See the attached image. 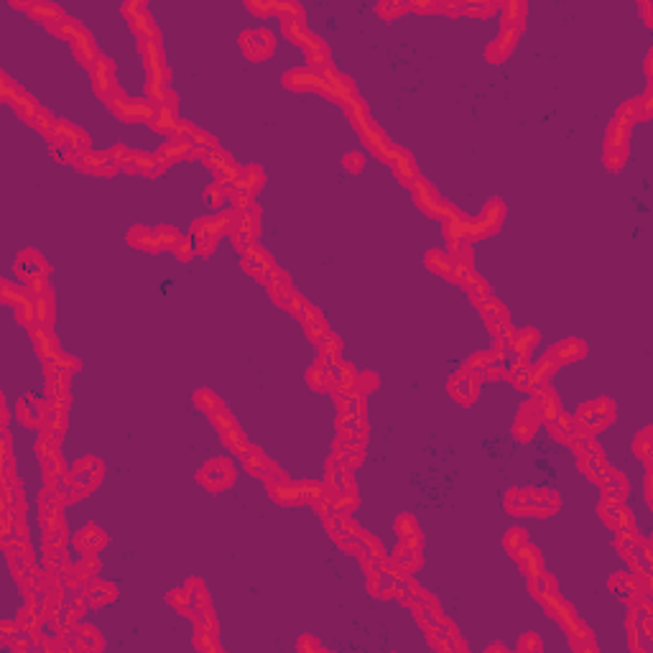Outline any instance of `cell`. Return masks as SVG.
I'll return each mask as SVG.
<instances>
[{
    "instance_id": "obj_1",
    "label": "cell",
    "mask_w": 653,
    "mask_h": 653,
    "mask_svg": "<svg viewBox=\"0 0 653 653\" xmlns=\"http://www.w3.org/2000/svg\"><path fill=\"white\" fill-rule=\"evenodd\" d=\"M612 419H615V403L610 398L590 400V403H584L579 408V424L587 431H602Z\"/></svg>"
},
{
    "instance_id": "obj_18",
    "label": "cell",
    "mask_w": 653,
    "mask_h": 653,
    "mask_svg": "<svg viewBox=\"0 0 653 653\" xmlns=\"http://www.w3.org/2000/svg\"><path fill=\"white\" fill-rule=\"evenodd\" d=\"M579 467L584 470V475H590L592 483H602L607 475H610V467L605 464V459L600 455H590V457H579Z\"/></svg>"
},
{
    "instance_id": "obj_12",
    "label": "cell",
    "mask_w": 653,
    "mask_h": 653,
    "mask_svg": "<svg viewBox=\"0 0 653 653\" xmlns=\"http://www.w3.org/2000/svg\"><path fill=\"white\" fill-rule=\"evenodd\" d=\"M584 352H587V347H584L582 339H564V342L554 344V347L546 352V358L559 368V365H564V363L584 358Z\"/></svg>"
},
{
    "instance_id": "obj_23",
    "label": "cell",
    "mask_w": 653,
    "mask_h": 653,
    "mask_svg": "<svg viewBox=\"0 0 653 653\" xmlns=\"http://www.w3.org/2000/svg\"><path fill=\"white\" fill-rule=\"evenodd\" d=\"M426 263L431 271H436V274H442L450 278L452 274V255L450 253H442V250H431V253L426 255Z\"/></svg>"
},
{
    "instance_id": "obj_9",
    "label": "cell",
    "mask_w": 653,
    "mask_h": 653,
    "mask_svg": "<svg viewBox=\"0 0 653 653\" xmlns=\"http://www.w3.org/2000/svg\"><path fill=\"white\" fill-rule=\"evenodd\" d=\"M283 82H286V87H291V90H309V92H324V95H330L327 92V82H324L322 74H316L314 69H294L288 72L286 77H283Z\"/></svg>"
},
{
    "instance_id": "obj_30",
    "label": "cell",
    "mask_w": 653,
    "mask_h": 653,
    "mask_svg": "<svg viewBox=\"0 0 653 653\" xmlns=\"http://www.w3.org/2000/svg\"><path fill=\"white\" fill-rule=\"evenodd\" d=\"M378 11L391 18V15H398V13H403V11H408V3H380Z\"/></svg>"
},
{
    "instance_id": "obj_22",
    "label": "cell",
    "mask_w": 653,
    "mask_h": 653,
    "mask_svg": "<svg viewBox=\"0 0 653 653\" xmlns=\"http://www.w3.org/2000/svg\"><path fill=\"white\" fill-rule=\"evenodd\" d=\"M396 528H398L400 539H403V544H411V546H419V528H416V520L411 518V516H400L398 523H396Z\"/></svg>"
},
{
    "instance_id": "obj_10",
    "label": "cell",
    "mask_w": 653,
    "mask_h": 653,
    "mask_svg": "<svg viewBox=\"0 0 653 653\" xmlns=\"http://www.w3.org/2000/svg\"><path fill=\"white\" fill-rule=\"evenodd\" d=\"M544 422V416H541V406L539 400H531V403H526L523 406V411H520V416L516 419V436H518L520 442H526V439H531L534 436V431L539 429V424Z\"/></svg>"
},
{
    "instance_id": "obj_19",
    "label": "cell",
    "mask_w": 653,
    "mask_h": 653,
    "mask_svg": "<svg viewBox=\"0 0 653 653\" xmlns=\"http://www.w3.org/2000/svg\"><path fill=\"white\" fill-rule=\"evenodd\" d=\"M600 485H602L605 498H607V500H618V503H620V500L628 495V483H625L623 475H620V472H615V470H612L610 475H607V478H605Z\"/></svg>"
},
{
    "instance_id": "obj_8",
    "label": "cell",
    "mask_w": 653,
    "mask_h": 653,
    "mask_svg": "<svg viewBox=\"0 0 653 653\" xmlns=\"http://www.w3.org/2000/svg\"><path fill=\"white\" fill-rule=\"evenodd\" d=\"M110 105H113V110L115 113L120 115V118H126V120H151L156 118V110L159 107L154 105V102H143V100H110Z\"/></svg>"
},
{
    "instance_id": "obj_13",
    "label": "cell",
    "mask_w": 653,
    "mask_h": 653,
    "mask_svg": "<svg viewBox=\"0 0 653 653\" xmlns=\"http://www.w3.org/2000/svg\"><path fill=\"white\" fill-rule=\"evenodd\" d=\"M90 72H92V79H95V87H97L100 95H105L107 100H110V92H115L118 87H115V77H113V64L107 62V59L97 57L95 62L90 64Z\"/></svg>"
},
{
    "instance_id": "obj_2",
    "label": "cell",
    "mask_w": 653,
    "mask_h": 653,
    "mask_svg": "<svg viewBox=\"0 0 653 653\" xmlns=\"http://www.w3.org/2000/svg\"><path fill=\"white\" fill-rule=\"evenodd\" d=\"M240 46H243L248 59L260 62V59H266L274 54L276 36L268 29H250V31H245V34H240Z\"/></svg>"
},
{
    "instance_id": "obj_26",
    "label": "cell",
    "mask_w": 653,
    "mask_h": 653,
    "mask_svg": "<svg viewBox=\"0 0 653 653\" xmlns=\"http://www.w3.org/2000/svg\"><path fill=\"white\" fill-rule=\"evenodd\" d=\"M210 416H212V422H215V426H217L222 434H225V431H230V429L235 426V419H232V414L227 411V408H222V406H220L217 411H212Z\"/></svg>"
},
{
    "instance_id": "obj_17",
    "label": "cell",
    "mask_w": 653,
    "mask_h": 653,
    "mask_svg": "<svg viewBox=\"0 0 653 653\" xmlns=\"http://www.w3.org/2000/svg\"><path fill=\"white\" fill-rule=\"evenodd\" d=\"M105 534L100 531V528L95 526H87L85 531H79V536L74 539V546L79 548V551H87V554H92V551H97L100 546H105Z\"/></svg>"
},
{
    "instance_id": "obj_5",
    "label": "cell",
    "mask_w": 653,
    "mask_h": 653,
    "mask_svg": "<svg viewBox=\"0 0 653 653\" xmlns=\"http://www.w3.org/2000/svg\"><path fill=\"white\" fill-rule=\"evenodd\" d=\"M197 478L210 490H222V487L232 485V480H235V467H232L230 459H212V462L204 464Z\"/></svg>"
},
{
    "instance_id": "obj_21",
    "label": "cell",
    "mask_w": 653,
    "mask_h": 653,
    "mask_svg": "<svg viewBox=\"0 0 653 653\" xmlns=\"http://www.w3.org/2000/svg\"><path fill=\"white\" fill-rule=\"evenodd\" d=\"M85 595H90V602L92 605H102V602H107V600H115V584L95 582L92 587L87 584Z\"/></svg>"
},
{
    "instance_id": "obj_4",
    "label": "cell",
    "mask_w": 653,
    "mask_h": 653,
    "mask_svg": "<svg viewBox=\"0 0 653 653\" xmlns=\"http://www.w3.org/2000/svg\"><path fill=\"white\" fill-rule=\"evenodd\" d=\"M100 478H102V464H100L95 457H85V459L74 462V467H72V472H69L72 485H74L82 495H87V492L100 483Z\"/></svg>"
},
{
    "instance_id": "obj_31",
    "label": "cell",
    "mask_w": 653,
    "mask_h": 653,
    "mask_svg": "<svg viewBox=\"0 0 653 653\" xmlns=\"http://www.w3.org/2000/svg\"><path fill=\"white\" fill-rule=\"evenodd\" d=\"M194 243H197V255H210L215 250L217 238H194Z\"/></svg>"
},
{
    "instance_id": "obj_3",
    "label": "cell",
    "mask_w": 653,
    "mask_h": 653,
    "mask_svg": "<svg viewBox=\"0 0 653 653\" xmlns=\"http://www.w3.org/2000/svg\"><path fill=\"white\" fill-rule=\"evenodd\" d=\"M480 383H483V372L472 370V368H462L455 372L450 380V393L462 403H472L480 393Z\"/></svg>"
},
{
    "instance_id": "obj_27",
    "label": "cell",
    "mask_w": 653,
    "mask_h": 653,
    "mask_svg": "<svg viewBox=\"0 0 653 653\" xmlns=\"http://www.w3.org/2000/svg\"><path fill=\"white\" fill-rule=\"evenodd\" d=\"M635 455H638L646 464L651 462V431H648V429L635 439Z\"/></svg>"
},
{
    "instance_id": "obj_24",
    "label": "cell",
    "mask_w": 653,
    "mask_h": 653,
    "mask_svg": "<svg viewBox=\"0 0 653 653\" xmlns=\"http://www.w3.org/2000/svg\"><path fill=\"white\" fill-rule=\"evenodd\" d=\"M222 439H225V444H227V447H230V450L240 452V455H243V452L248 450L245 434H243V431H240L238 426H232L230 431H225V434H222Z\"/></svg>"
},
{
    "instance_id": "obj_6",
    "label": "cell",
    "mask_w": 653,
    "mask_h": 653,
    "mask_svg": "<svg viewBox=\"0 0 653 653\" xmlns=\"http://www.w3.org/2000/svg\"><path fill=\"white\" fill-rule=\"evenodd\" d=\"M49 400H41L36 396H29V398L18 400V422L23 426H41V422H49Z\"/></svg>"
},
{
    "instance_id": "obj_28",
    "label": "cell",
    "mask_w": 653,
    "mask_h": 653,
    "mask_svg": "<svg viewBox=\"0 0 653 653\" xmlns=\"http://www.w3.org/2000/svg\"><path fill=\"white\" fill-rule=\"evenodd\" d=\"M174 250H176V258L179 260H189L191 255L197 253V243H194V238L189 235V238H182V243H179Z\"/></svg>"
},
{
    "instance_id": "obj_32",
    "label": "cell",
    "mask_w": 653,
    "mask_h": 653,
    "mask_svg": "<svg viewBox=\"0 0 653 653\" xmlns=\"http://www.w3.org/2000/svg\"><path fill=\"white\" fill-rule=\"evenodd\" d=\"M344 166L350 171H360L363 169V156L360 154H347L344 156Z\"/></svg>"
},
{
    "instance_id": "obj_7",
    "label": "cell",
    "mask_w": 653,
    "mask_h": 653,
    "mask_svg": "<svg viewBox=\"0 0 653 653\" xmlns=\"http://www.w3.org/2000/svg\"><path fill=\"white\" fill-rule=\"evenodd\" d=\"M15 271H18V276H21L23 281L36 283V281H43V276L49 274V266H46V260L36 253V250H26V253L18 255Z\"/></svg>"
},
{
    "instance_id": "obj_29",
    "label": "cell",
    "mask_w": 653,
    "mask_h": 653,
    "mask_svg": "<svg viewBox=\"0 0 653 653\" xmlns=\"http://www.w3.org/2000/svg\"><path fill=\"white\" fill-rule=\"evenodd\" d=\"M526 541H528V536H526V531H523V528H513L511 534L506 536V546H508V551L513 554V551L523 546Z\"/></svg>"
},
{
    "instance_id": "obj_15",
    "label": "cell",
    "mask_w": 653,
    "mask_h": 653,
    "mask_svg": "<svg viewBox=\"0 0 653 653\" xmlns=\"http://www.w3.org/2000/svg\"><path fill=\"white\" fill-rule=\"evenodd\" d=\"M600 516H602V518L607 520V526H612L615 531H618V528H631L633 526V516L620 506L618 500L605 498L602 506H600Z\"/></svg>"
},
{
    "instance_id": "obj_16",
    "label": "cell",
    "mask_w": 653,
    "mask_h": 653,
    "mask_svg": "<svg viewBox=\"0 0 653 653\" xmlns=\"http://www.w3.org/2000/svg\"><path fill=\"white\" fill-rule=\"evenodd\" d=\"M513 556L518 559V564L523 567V572H526V574H531V577L541 574V567H544V564H541V554L536 551L534 546H528V541L520 548H516V551H513Z\"/></svg>"
},
{
    "instance_id": "obj_25",
    "label": "cell",
    "mask_w": 653,
    "mask_h": 653,
    "mask_svg": "<svg viewBox=\"0 0 653 653\" xmlns=\"http://www.w3.org/2000/svg\"><path fill=\"white\" fill-rule=\"evenodd\" d=\"M194 400H197V406L202 408V411H207V414H212V411H217V408L222 406L217 396L210 393L207 388H204V391H197V393H194Z\"/></svg>"
},
{
    "instance_id": "obj_14",
    "label": "cell",
    "mask_w": 653,
    "mask_h": 653,
    "mask_svg": "<svg viewBox=\"0 0 653 653\" xmlns=\"http://www.w3.org/2000/svg\"><path fill=\"white\" fill-rule=\"evenodd\" d=\"M518 34H520V29H516V26H503L498 39L487 46V59H490V62H503V59L511 54L513 46H516Z\"/></svg>"
},
{
    "instance_id": "obj_20",
    "label": "cell",
    "mask_w": 653,
    "mask_h": 653,
    "mask_svg": "<svg viewBox=\"0 0 653 653\" xmlns=\"http://www.w3.org/2000/svg\"><path fill=\"white\" fill-rule=\"evenodd\" d=\"M128 240H130V245L135 248H146V250H161L159 248V240H156V230H148V227H133L130 230V235H128Z\"/></svg>"
},
{
    "instance_id": "obj_11",
    "label": "cell",
    "mask_w": 653,
    "mask_h": 653,
    "mask_svg": "<svg viewBox=\"0 0 653 653\" xmlns=\"http://www.w3.org/2000/svg\"><path fill=\"white\" fill-rule=\"evenodd\" d=\"M77 161H79L77 166H82V169L90 171V174L113 176L115 171L120 169V163L113 159V154H102V151H87L85 156H79Z\"/></svg>"
}]
</instances>
